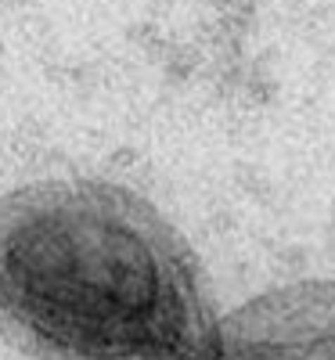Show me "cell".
I'll return each instance as SVG.
<instances>
[{"label": "cell", "mask_w": 335, "mask_h": 360, "mask_svg": "<svg viewBox=\"0 0 335 360\" xmlns=\"http://www.w3.org/2000/svg\"><path fill=\"white\" fill-rule=\"evenodd\" d=\"M206 360H335V278L270 288L217 321Z\"/></svg>", "instance_id": "2"}, {"label": "cell", "mask_w": 335, "mask_h": 360, "mask_svg": "<svg viewBox=\"0 0 335 360\" xmlns=\"http://www.w3.org/2000/svg\"><path fill=\"white\" fill-rule=\"evenodd\" d=\"M0 335L37 360H206L217 321L141 195L44 180L0 198Z\"/></svg>", "instance_id": "1"}]
</instances>
